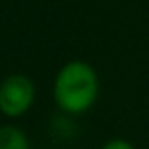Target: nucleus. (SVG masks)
Instances as JSON below:
<instances>
[{
  "label": "nucleus",
  "mask_w": 149,
  "mask_h": 149,
  "mask_svg": "<svg viewBox=\"0 0 149 149\" xmlns=\"http://www.w3.org/2000/svg\"><path fill=\"white\" fill-rule=\"evenodd\" d=\"M54 96L67 113H84L97 97V74L84 61H71L56 77Z\"/></svg>",
  "instance_id": "nucleus-1"
},
{
  "label": "nucleus",
  "mask_w": 149,
  "mask_h": 149,
  "mask_svg": "<svg viewBox=\"0 0 149 149\" xmlns=\"http://www.w3.org/2000/svg\"><path fill=\"white\" fill-rule=\"evenodd\" d=\"M35 100V86L25 74H12L0 84V113L21 117Z\"/></svg>",
  "instance_id": "nucleus-2"
},
{
  "label": "nucleus",
  "mask_w": 149,
  "mask_h": 149,
  "mask_svg": "<svg viewBox=\"0 0 149 149\" xmlns=\"http://www.w3.org/2000/svg\"><path fill=\"white\" fill-rule=\"evenodd\" d=\"M0 149H29L27 136L15 126H0Z\"/></svg>",
  "instance_id": "nucleus-3"
},
{
  "label": "nucleus",
  "mask_w": 149,
  "mask_h": 149,
  "mask_svg": "<svg viewBox=\"0 0 149 149\" xmlns=\"http://www.w3.org/2000/svg\"><path fill=\"white\" fill-rule=\"evenodd\" d=\"M101 149H136L130 141L126 140H120V138H115V140H109Z\"/></svg>",
  "instance_id": "nucleus-4"
}]
</instances>
